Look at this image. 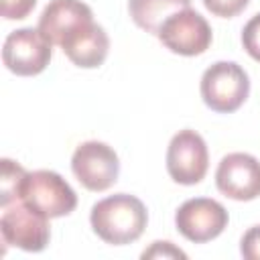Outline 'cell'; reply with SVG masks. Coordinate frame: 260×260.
<instances>
[{
  "label": "cell",
  "instance_id": "obj_1",
  "mask_svg": "<svg viewBox=\"0 0 260 260\" xmlns=\"http://www.w3.org/2000/svg\"><path fill=\"white\" fill-rule=\"evenodd\" d=\"M91 230L100 240L112 246H124L136 242L146 223L148 213L144 203L128 193H116L100 199L89 213Z\"/></svg>",
  "mask_w": 260,
  "mask_h": 260
},
{
  "label": "cell",
  "instance_id": "obj_2",
  "mask_svg": "<svg viewBox=\"0 0 260 260\" xmlns=\"http://www.w3.org/2000/svg\"><path fill=\"white\" fill-rule=\"evenodd\" d=\"M18 201L47 215L49 219L69 215L77 207V195L71 185L59 173L47 169L26 173L20 185Z\"/></svg>",
  "mask_w": 260,
  "mask_h": 260
},
{
  "label": "cell",
  "instance_id": "obj_3",
  "mask_svg": "<svg viewBox=\"0 0 260 260\" xmlns=\"http://www.w3.org/2000/svg\"><path fill=\"white\" fill-rule=\"evenodd\" d=\"M250 93V79L244 67L234 61H217L203 71L201 98L217 114L236 112Z\"/></svg>",
  "mask_w": 260,
  "mask_h": 260
},
{
  "label": "cell",
  "instance_id": "obj_4",
  "mask_svg": "<svg viewBox=\"0 0 260 260\" xmlns=\"http://www.w3.org/2000/svg\"><path fill=\"white\" fill-rule=\"evenodd\" d=\"M71 171L87 191L100 193L110 189L118 181L120 160L110 144L87 140L75 148L71 156Z\"/></svg>",
  "mask_w": 260,
  "mask_h": 260
},
{
  "label": "cell",
  "instance_id": "obj_5",
  "mask_svg": "<svg viewBox=\"0 0 260 260\" xmlns=\"http://www.w3.org/2000/svg\"><path fill=\"white\" fill-rule=\"evenodd\" d=\"M156 37L169 51L185 57H195L205 53L213 39L209 22L193 8H183L173 12L160 24Z\"/></svg>",
  "mask_w": 260,
  "mask_h": 260
},
{
  "label": "cell",
  "instance_id": "obj_6",
  "mask_svg": "<svg viewBox=\"0 0 260 260\" xmlns=\"http://www.w3.org/2000/svg\"><path fill=\"white\" fill-rule=\"evenodd\" d=\"M209 167L207 144L195 130H179L167 148V171L179 185H197Z\"/></svg>",
  "mask_w": 260,
  "mask_h": 260
},
{
  "label": "cell",
  "instance_id": "obj_7",
  "mask_svg": "<svg viewBox=\"0 0 260 260\" xmlns=\"http://www.w3.org/2000/svg\"><path fill=\"white\" fill-rule=\"evenodd\" d=\"M51 47L53 45L41 35L39 28L32 26L18 28L6 37L2 47V61L6 69L16 75L22 77L39 75L41 71L47 69L51 61V53H53Z\"/></svg>",
  "mask_w": 260,
  "mask_h": 260
},
{
  "label": "cell",
  "instance_id": "obj_8",
  "mask_svg": "<svg viewBox=\"0 0 260 260\" xmlns=\"http://www.w3.org/2000/svg\"><path fill=\"white\" fill-rule=\"evenodd\" d=\"M0 232L4 244L16 246L24 252H41L51 238L49 217L30 209L22 201L4 207L0 217Z\"/></svg>",
  "mask_w": 260,
  "mask_h": 260
},
{
  "label": "cell",
  "instance_id": "obj_9",
  "mask_svg": "<svg viewBox=\"0 0 260 260\" xmlns=\"http://www.w3.org/2000/svg\"><path fill=\"white\" fill-rule=\"evenodd\" d=\"M175 225L185 240L205 244L228 228V211L219 201L209 197L187 199L175 213Z\"/></svg>",
  "mask_w": 260,
  "mask_h": 260
},
{
  "label": "cell",
  "instance_id": "obj_10",
  "mask_svg": "<svg viewBox=\"0 0 260 260\" xmlns=\"http://www.w3.org/2000/svg\"><path fill=\"white\" fill-rule=\"evenodd\" d=\"M215 185L219 193L236 201L260 197V160L248 152L223 156L215 171Z\"/></svg>",
  "mask_w": 260,
  "mask_h": 260
},
{
  "label": "cell",
  "instance_id": "obj_11",
  "mask_svg": "<svg viewBox=\"0 0 260 260\" xmlns=\"http://www.w3.org/2000/svg\"><path fill=\"white\" fill-rule=\"evenodd\" d=\"M63 53L69 57V61L83 69H95L100 67L110 51V37L98 22L89 20L79 24L75 30H71L63 43Z\"/></svg>",
  "mask_w": 260,
  "mask_h": 260
},
{
  "label": "cell",
  "instance_id": "obj_12",
  "mask_svg": "<svg viewBox=\"0 0 260 260\" xmlns=\"http://www.w3.org/2000/svg\"><path fill=\"white\" fill-rule=\"evenodd\" d=\"M93 20L91 8L81 0H51L39 16L37 28L51 43L59 45L79 24Z\"/></svg>",
  "mask_w": 260,
  "mask_h": 260
},
{
  "label": "cell",
  "instance_id": "obj_13",
  "mask_svg": "<svg viewBox=\"0 0 260 260\" xmlns=\"http://www.w3.org/2000/svg\"><path fill=\"white\" fill-rule=\"evenodd\" d=\"M191 0H130L128 10L136 26L156 35L160 24L177 10L189 8Z\"/></svg>",
  "mask_w": 260,
  "mask_h": 260
},
{
  "label": "cell",
  "instance_id": "obj_14",
  "mask_svg": "<svg viewBox=\"0 0 260 260\" xmlns=\"http://www.w3.org/2000/svg\"><path fill=\"white\" fill-rule=\"evenodd\" d=\"M26 177V171L14 162L12 158H2V175H0V205L8 207L18 201L20 185Z\"/></svg>",
  "mask_w": 260,
  "mask_h": 260
},
{
  "label": "cell",
  "instance_id": "obj_15",
  "mask_svg": "<svg viewBox=\"0 0 260 260\" xmlns=\"http://www.w3.org/2000/svg\"><path fill=\"white\" fill-rule=\"evenodd\" d=\"M242 45L246 53L260 63V12L254 14L242 28Z\"/></svg>",
  "mask_w": 260,
  "mask_h": 260
},
{
  "label": "cell",
  "instance_id": "obj_16",
  "mask_svg": "<svg viewBox=\"0 0 260 260\" xmlns=\"http://www.w3.org/2000/svg\"><path fill=\"white\" fill-rule=\"evenodd\" d=\"M250 0H203L205 8L215 14V16H221V18H232V16H238L246 6H248Z\"/></svg>",
  "mask_w": 260,
  "mask_h": 260
},
{
  "label": "cell",
  "instance_id": "obj_17",
  "mask_svg": "<svg viewBox=\"0 0 260 260\" xmlns=\"http://www.w3.org/2000/svg\"><path fill=\"white\" fill-rule=\"evenodd\" d=\"M35 4L37 0H2V16L6 20H22L32 12Z\"/></svg>",
  "mask_w": 260,
  "mask_h": 260
},
{
  "label": "cell",
  "instance_id": "obj_18",
  "mask_svg": "<svg viewBox=\"0 0 260 260\" xmlns=\"http://www.w3.org/2000/svg\"><path fill=\"white\" fill-rule=\"evenodd\" d=\"M240 252L246 260H260V225L250 228L240 242Z\"/></svg>",
  "mask_w": 260,
  "mask_h": 260
},
{
  "label": "cell",
  "instance_id": "obj_19",
  "mask_svg": "<svg viewBox=\"0 0 260 260\" xmlns=\"http://www.w3.org/2000/svg\"><path fill=\"white\" fill-rule=\"evenodd\" d=\"M142 258H181L185 260L187 254L183 250H179L177 246H173L171 242H152V246L148 250L142 252Z\"/></svg>",
  "mask_w": 260,
  "mask_h": 260
}]
</instances>
